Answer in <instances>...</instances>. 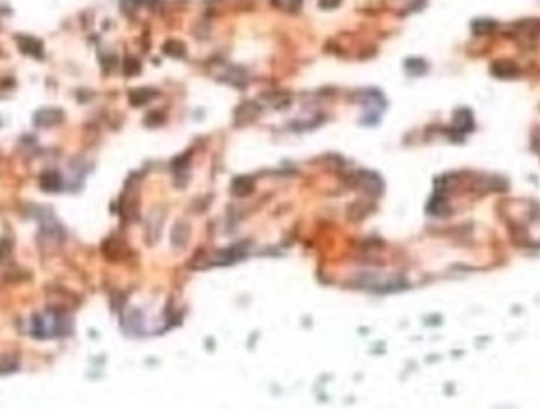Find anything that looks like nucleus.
<instances>
[{
    "instance_id": "2",
    "label": "nucleus",
    "mask_w": 540,
    "mask_h": 409,
    "mask_svg": "<svg viewBox=\"0 0 540 409\" xmlns=\"http://www.w3.org/2000/svg\"><path fill=\"white\" fill-rule=\"evenodd\" d=\"M39 183H41V188L48 190V191H56L60 188V176L57 173H45L41 177H39Z\"/></svg>"
},
{
    "instance_id": "5",
    "label": "nucleus",
    "mask_w": 540,
    "mask_h": 409,
    "mask_svg": "<svg viewBox=\"0 0 540 409\" xmlns=\"http://www.w3.org/2000/svg\"><path fill=\"white\" fill-rule=\"evenodd\" d=\"M338 4H340V0H321V2H319V5L322 8H334Z\"/></svg>"
},
{
    "instance_id": "1",
    "label": "nucleus",
    "mask_w": 540,
    "mask_h": 409,
    "mask_svg": "<svg viewBox=\"0 0 540 409\" xmlns=\"http://www.w3.org/2000/svg\"><path fill=\"white\" fill-rule=\"evenodd\" d=\"M62 120V112L57 109H45L39 111L35 115V122L39 127H48V125H56L57 122Z\"/></svg>"
},
{
    "instance_id": "3",
    "label": "nucleus",
    "mask_w": 540,
    "mask_h": 409,
    "mask_svg": "<svg viewBox=\"0 0 540 409\" xmlns=\"http://www.w3.org/2000/svg\"><path fill=\"white\" fill-rule=\"evenodd\" d=\"M164 52L173 57H182L183 54H185V46H183L182 43L179 42H168L164 45Z\"/></svg>"
},
{
    "instance_id": "4",
    "label": "nucleus",
    "mask_w": 540,
    "mask_h": 409,
    "mask_svg": "<svg viewBox=\"0 0 540 409\" xmlns=\"http://www.w3.org/2000/svg\"><path fill=\"white\" fill-rule=\"evenodd\" d=\"M18 366L16 360L11 355H2L0 357V373H10Z\"/></svg>"
}]
</instances>
